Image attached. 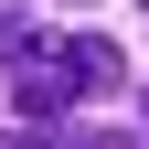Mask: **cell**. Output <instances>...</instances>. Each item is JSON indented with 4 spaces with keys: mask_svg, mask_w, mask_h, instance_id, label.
Returning a JSON list of instances; mask_svg holds the SVG:
<instances>
[{
    "mask_svg": "<svg viewBox=\"0 0 149 149\" xmlns=\"http://www.w3.org/2000/svg\"><path fill=\"white\" fill-rule=\"evenodd\" d=\"M128 85V64H117V43H107V32H74V43H53V53H22V64H11V107H22V117H64L74 96H117Z\"/></svg>",
    "mask_w": 149,
    "mask_h": 149,
    "instance_id": "1",
    "label": "cell"
},
{
    "mask_svg": "<svg viewBox=\"0 0 149 149\" xmlns=\"http://www.w3.org/2000/svg\"><path fill=\"white\" fill-rule=\"evenodd\" d=\"M43 149H128L117 128H43Z\"/></svg>",
    "mask_w": 149,
    "mask_h": 149,
    "instance_id": "2",
    "label": "cell"
},
{
    "mask_svg": "<svg viewBox=\"0 0 149 149\" xmlns=\"http://www.w3.org/2000/svg\"><path fill=\"white\" fill-rule=\"evenodd\" d=\"M11 53H32V22L22 11H0V64H11Z\"/></svg>",
    "mask_w": 149,
    "mask_h": 149,
    "instance_id": "3",
    "label": "cell"
},
{
    "mask_svg": "<svg viewBox=\"0 0 149 149\" xmlns=\"http://www.w3.org/2000/svg\"><path fill=\"white\" fill-rule=\"evenodd\" d=\"M0 149H43V139H22V128H0Z\"/></svg>",
    "mask_w": 149,
    "mask_h": 149,
    "instance_id": "4",
    "label": "cell"
},
{
    "mask_svg": "<svg viewBox=\"0 0 149 149\" xmlns=\"http://www.w3.org/2000/svg\"><path fill=\"white\" fill-rule=\"evenodd\" d=\"M139 128H149V107H139Z\"/></svg>",
    "mask_w": 149,
    "mask_h": 149,
    "instance_id": "5",
    "label": "cell"
}]
</instances>
